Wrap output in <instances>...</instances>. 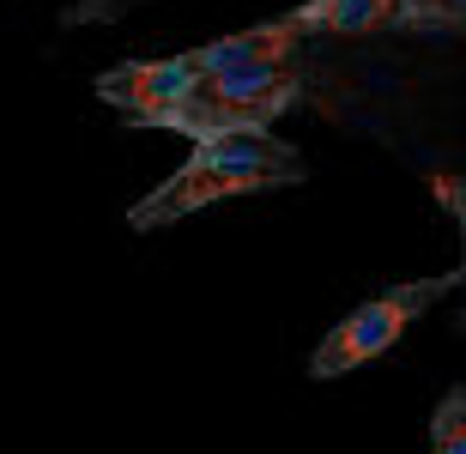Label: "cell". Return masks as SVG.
<instances>
[{"label": "cell", "instance_id": "cell-4", "mask_svg": "<svg viewBox=\"0 0 466 454\" xmlns=\"http://www.w3.org/2000/svg\"><path fill=\"white\" fill-rule=\"evenodd\" d=\"M194 91H200V73H194L188 55H170V61H121V67L97 73V97L116 104L139 127H170Z\"/></svg>", "mask_w": 466, "mask_h": 454}, {"label": "cell", "instance_id": "cell-2", "mask_svg": "<svg viewBox=\"0 0 466 454\" xmlns=\"http://www.w3.org/2000/svg\"><path fill=\"white\" fill-rule=\"evenodd\" d=\"M466 285V267L461 273H431V279H412V285H394V291H381V298L358 303V309L339 321V328L315 346L309 358V376L315 382H333V376H351V369H363L370 358H381V351L400 346V333L412 328L418 315H431L436 303L449 298V291H461Z\"/></svg>", "mask_w": 466, "mask_h": 454}, {"label": "cell", "instance_id": "cell-1", "mask_svg": "<svg viewBox=\"0 0 466 454\" xmlns=\"http://www.w3.org/2000/svg\"><path fill=\"white\" fill-rule=\"evenodd\" d=\"M309 176L303 152L273 134H230V140L194 146V157L170 182H157L146 200L127 207V230H164L200 207L237 200V194H267V188H297Z\"/></svg>", "mask_w": 466, "mask_h": 454}, {"label": "cell", "instance_id": "cell-3", "mask_svg": "<svg viewBox=\"0 0 466 454\" xmlns=\"http://www.w3.org/2000/svg\"><path fill=\"white\" fill-rule=\"evenodd\" d=\"M303 97V73L291 67H273V73H230V79H200L182 116H176V134L194 146H212V140H230V134H273V122Z\"/></svg>", "mask_w": 466, "mask_h": 454}, {"label": "cell", "instance_id": "cell-8", "mask_svg": "<svg viewBox=\"0 0 466 454\" xmlns=\"http://www.w3.org/2000/svg\"><path fill=\"white\" fill-rule=\"evenodd\" d=\"M406 25H466V0H400Z\"/></svg>", "mask_w": 466, "mask_h": 454}, {"label": "cell", "instance_id": "cell-9", "mask_svg": "<svg viewBox=\"0 0 466 454\" xmlns=\"http://www.w3.org/2000/svg\"><path fill=\"white\" fill-rule=\"evenodd\" d=\"M431 194H436V207H449V218L461 225V243H466V176H431Z\"/></svg>", "mask_w": 466, "mask_h": 454}, {"label": "cell", "instance_id": "cell-6", "mask_svg": "<svg viewBox=\"0 0 466 454\" xmlns=\"http://www.w3.org/2000/svg\"><path fill=\"white\" fill-rule=\"evenodd\" d=\"M291 18L303 25V36H309V31H328V36H370V31H388V25H406L400 0H303Z\"/></svg>", "mask_w": 466, "mask_h": 454}, {"label": "cell", "instance_id": "cell-7", "mask_svg": "<svg viewBox=\"0 0 466 454\" xmlns=\"http://www.w3.org/2000/svg\"><path fill=\"white\" fill-rule=\"evenodd\" d=\"M431 454H466V388L442 394L431 419Z\"/></svg>", "mask_w": 466, "mask_h": 454}, {"label": "cell", "instance_id": "cell-5", "mask_svg": "<svg viewBox=\"0 0 466 454\" xmlns=\"http://www.w3.org/2000/svg\"><path fill=\"white\" fill-rule=\"evenodd\" d=\"M297 43H303V25L285 13V18H273V25H248V31L218 36V43H200V49H188V61H194V73H200V79L273 73V67H291Z\"/></svg>", "mask_w": 466, "mask_h": 454}, {"label": "cell", "instance_id": "cell-10", "mask_svg": "<svg viewBox=\"0 0 466 454\" xmlns=\"http://www.w3.org/2000/svg\"><path fill=\"white\" fill-rule=\"evenodd\" d=\"M134 6H146V0H79V6H67V25H104V18H121L134 13Z\"/></svg>", "mask_w": 466, "mask_h": 454}]
</instances>
